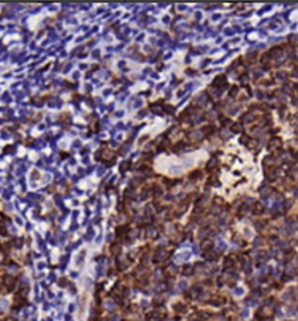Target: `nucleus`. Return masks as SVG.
Here are the masks:
<instances>
[{"label":"nucleus","instance_id":"1","mask_svg":"<svg viewBox=\"0 0 298 321\" xmlns=\"http://www.w3.org/2000/svg\"><path fill=\"white\" fill-rule=\"evenodd\" d=\"M232 130L233 132H242V125L240 123H234V125H232Z\"/></svg>","mask_w":298,"mask_h":321}]
</instances>
